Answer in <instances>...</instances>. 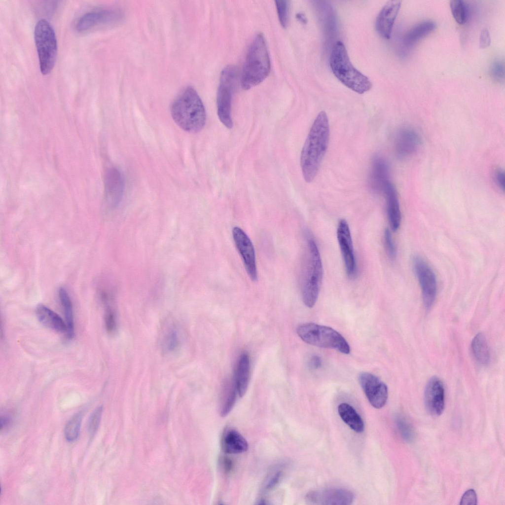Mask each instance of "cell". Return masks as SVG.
<instances>
[{
	"mask_svg": "<svg viewBox=\"0 0 505 505\" xmlns=\"http://www.w3.org/2000/svg\"><path fill=\"white\" fill-rule=\"evenodd\" d=\"M401 4L400 0H389L384 5L377 15L375 27L377 32L382 37L387 39L390 38Z\"/></svg>",
	"mask_w": 505,
	"mask_h": 505,
	"instance_id": "16",
	"label": "cell"
},
{
	"mask_svg": "<svg viewBox=\"0 0 505 505\" xmlns=\"http://www.w3.org/2000/svg\"><path fill=\"white\" fill-rule=\"evenodd\" d=\"M450 6L452 16L457 23L463 25L467 22L469 16V9L465 1L451 0Z\"/></svg>",
	"mask_w": 505,
	"mask_h": 505,
	"instance_id": "28",
	"label": "cell"
},
{
	"mask_svg": "<svg viewBox=\"0 0 505 505\" xmlns=\"http://www.w3.org/2000/svg\"><path fill=\"white\" fill-rule=\"evenodd\" d=\"M336 233L346 274L353 278L357 272L356 261L350 227L345 219L339 220Z\"/></svg>",
	"mask_w": 505,
	"mask_h": 505,
	"instance_id": "12",
	"label": "cell"
},
{
	"mask_svg": "<svg viewBox=\"0 0 505 505\" xmlns=\"http://www.w3.org/2000/svg\"><path fill=\"white\" fill-rule=\"evenodd\" d=\"M389 168L387 162L382 156H376L372 160L369 174L368 183L376 193L384 192L389 180Z\"/></svg>",
	"mask_w": 505,
	"mask_h": 505,
	"instance_id": "18",
	"label": "cell"
},
{
	"mask_svg": "<svg viewBox=\"0 0 505 505\" xmlns=\"http://www.w3.org/2000/svg\"><path fill=\"white\" fill-rule=\"evenodd\" d=\"M491 43L490 33L487 28L483 29L479 35V47L481 48L488 47Z\"/></svg>",
	"mask_w": 505,
	"mask_h": 505,
	"instance_id": "40",
	"label": "cell"
},
{
	"mask_svg": "<svg viewBox=\"0 0 505 505\" xmlns=\"http://www.w3.org/2000/svg\"><path fill=\"white\" fill-rule=\"evenodd\" d=\"M435 27V23L431 20L416 24L407 33L404 39V43L409 46L413 45L433 31Z\"/></svg>",
	"mask_w": 505,
	"mask_h": 505,
	"instance_id": "25",
	"label": "cell"
},
{
	"mask_svg": "<svg viewBox=\"0 0 505 505\" xmlns=\"http://www.w3.org/2000/svg\"><path fill=\"white\" fill-rule=\"evenodd\" d=\"M11 423L10 418L7 416H1L0 417L1 430L7 428Z\"/></svg>",
	"mask_w": 505,
	"mask_h": 505,
	"instance_id": "44",
	"label": "cell"
},
{
	"mask_svg": "<svg viewBox=\"0 0 505 505\" xmlns=\"http://www.w3.org/2000/svg\"><path fill=\"white\" fill-rule=\"evenodd\" d=\"M412 265L420 287L424 305L430 308L437 294V284L435 273L429 264L419 255L413 257Z\"/></svg>",
	"mask_w": 505,
	"mask_h": 505,
	"instance_id": "9",
	"label": "cell"
},
{
	"mask_svg": "<svg viewBox=\"0 0 505 505\" xmlns=\"http://www.w3.org/2000/svg\"><path fill=\"white\" fill-rule=\"evenodd\" d=\"M122 18L121 13L115 9H100L88 12L78 20L76 29L84 31L98 25L117 23Z\"/></svg>",
	"mask_w": 505,
	"mask_h": 505,
	"instance_id": "15",
	"label": "cell"
},
{
	"mask_svg": "<svg viewBox=\"0 0 505 505\" xmlns=\"http://www.w3.org/2000/svg\"><path fill=\"white\" fill-rule=\"evenodd\" d=\"M282 476V472L277 470L270 474L264 482L263 490L268 491L274 488L279 482Z\"/></svg>",
	"mask_w": 505,
	"mask_h": 505,
	"instance_id": "38",
	"label": "cell"
},
{
	"mask_svg": "<svg viewBox=\"0 0 505 505\" xmlns=\"http://www.w3.org/2000/svg\"><path fill=\"white\" fill-rule=\"evenodd\" d=\"M221 445L223 451L230 454L245 452L249 448L245 438L238 431L231 428L224 432Z\"/></svg>",
	"mask_w": 505,
	"mask_h": 505,
	"instance_id": "21",
	"label": "cell"
},
{
	"mask_svg": "<svg viewBox=\"0 0 505 505\" xmlns=\"http://www.w3.org/2000/svg\"><path fill=\"white\" fill-rule=\"evenodd\" d=\"M82 420V414H74L67 422L64 430L66 439L70 442L76 440L79 435Z\"/></svg>",
	"mask_w": 505,
	"mask_h": 505,
	"instance_id": "29",
	"label": "cell"
},
{
	"mask_svg": "<svg viewBox=\"0 0 505 505\" xmlns=\"http://www.w3.org/2000/svg\"><path fill=\"white\" fill-rule=\"evenodd\" d=\"M59 298L63 309L67 325V334L69 338L74 335V322L72 303L66 290L60 288L58 290Z\"/></svg>",
	"mask_w": 505,
	"mask_h": 505,
	"instance_id": "27",
	"label": "cell"
},
{
	"mask_svg": "<svg viewBox=\"0 0 505 505\" xmlns=\"http://www.w3.org/2000/svg\"><path fill=\"white\" fill-rule=\"evenodd\" d=\"M250 369V359L248 355L242 354L237 365L235 380L238 395L243 397L246 394L249 385Z\"/></svg>",
	"mask_w": 505,
	"mask_h": 505,
	"instance_id": "23",
	"label": "cell"
},
{
	"mask_svg": "<svg viewBox=\"0 0 505 505\" xmlns=\"http://www.w3.org/2000/svg\"><path fill=\"white\" fill-rule=\"evenodd\" d=\"M477 501V496L475 491L470 489L463 494L460 504L463 505H476Z\"/></svg>",
	"mask_w": 505,
	"mask_h": 505,
	"instance_id": "39",
	"label": "cell"
},
{
	"mask_svg": "<svg viewBox=\"0 0 505 505\" xmlns=\"http://www.w3.org/2000/svg\"><path fill=\"white\" fill-rule=\"evenodd\" d=\"M105 189L107 202L111 207L116 206L121 200L124 189L123 177L117 169L111 168L107 171Z\"/></svg>",
	"mask_w": 505,
	"mask_h": 505,
	"instance_id": "19",
	"label": "cell"
},
{
	"mask_svg": "<svg viewBox=\"0 0 505 505\" xmlns=\"http://www.w3.org/2000/svg\"><path fill=\"white\" fill-rule=\"evenodd\" d=\"M383 193L386 202V212L391 228L394 231L399 227L401 216L397 190L394 184L389 181L386 185Z\"/></svg>",
	"mask_w": 505,
	"mask_h": 505,
	"instance_id": "20",
	"label": "cell"
},
{
	"mask_svg": "<svg viewBox=\"0 0 505 505\" xmlns=\"http://www.w3.org/2000/svg\"><path fill=\"white\" fill-rule=\"evenodd\" d=\"M102 410V406L98 407L91 414L89 418L88 429L91 435H94L98 428L101 419Z\"/></svg>",
	"mask_w": 505,
	"mask_h": 505,
	"instance_id": "35",
	"label": "cell"
},
{
	"mask_svg": "<svg viewBox=\"0 0 505 505\" xmlns=\"http://www.w3.org/2000/svg\"><path fill=\"white\" fill-rule=\"evenodd\" d=\"M424 402L428 412L438 416L445 407V390L442 381L437 377H432L427 382L424 391Z\"/></svg>",
	"mask_w": 505,
	"mask_h": 505,
	"instance_id": "14",
	"label": "cell"
},
{
	"mask_svg": "<svg viewBox=\"0 0 505 505\" xmlns=\"http://www.w3.org/2000/svg\"><path fill=\"white\" fill-rule=\"evenodd\" d=\"M179 344V337L177 328L174 326L169 327L165 331L162 341L163 350L165 352L175 350Z\"/></svg>",
	"mask_w": 505,
	"mask_h": 505,
	"instance_id": "30",
	"label": "cell"
},
{
	"mask_svg": "<svg viewBox=\"0 0 505 505\" xmlns=\"http://www.w3.org/2000/svg\"><path fill=\"white\" fill-rule=\"evenodd\" d=\"M310 366L314 369H317L320 368L322 365V360L320 357L317 355H314L310 359Z\"/></svg>",
	"mask_w": 505,
	"mask_h": 505,
	"instance_id": "42",
	"label": "cell"
},
{
	"mask_svg": "<svg viewBox=\"0 0 505 505\" xmlns=\"http://www.w3.org/2000/svg\"><path fill=\"white\" fill-rule=\"evenodd\" d=\"M236 67L228 65L221 71L216 98L217 115L220 122L228 129L233 127L231 117L232 94L237 78Z\"/></svg>",
	"mask_w": 505,
	"mask_h": 505,
	"instance_id": "8",
	"label": "cell"
},
{
	"mask_svg": "<svg viewBox=\"0 0 505 505\" xmlns=\"http://www.w3.org/2000/svg\"><path fill=\"white\" fill-rule=\"evenodd\" d=\"M232 236L237 249L242 257L246 270L254 282L257 280V272L254 249L247 234L240 227L232 229Z\"/></svg>",
	"mask_w": 505,
	"mask_h": 505,
	"instance_id": "11",
	"label": "cell"
},
{
	"mask_svg": "<svg viewBox=\"0 0 505 505\" xmlns=\"http://www.w3.org/2000/svg\"><path fill=\"white\" fill-rule=\"evenodd\" d=\"M495 180L497 186L503 191L505 188V174L502 169L498 170L495 174Z\"/></svg>",
	"mask_w": 505,
	"mask_h": 505,
	"instance_id": "41",
	"label": "cell"
},
{
	"mask_svg": "<svg viewBox=\"0 0 505 505\" xmlns=\"http://www.w3.org/2000/svg\"><path fill=\"white\" fill-rule=\"evenodd\" d=\"M34 37L39 63L43 74L53 69L57 55V42L54 30L50 23L44 19L36 23Z\"/></svg>",
	"mask_w": 505,
	"mask_h": 505,
	"instance_id": "7",
	"label": "cell"
},
{
	"mask_svg": "<svg viewBox=\"0 0 505 505\" xmlns=\"http://www.w3.org/2000/svg\"><path fill=\"white\" fill-rule=\"evenodd\" d=\"M306 500L311 504L348 505L352 504L354 495L347 490L326 488L312 491L307 494Z\"/></svg>",
	"mask_w": 505,
	"mask_h": 505,
	"instance_id": "13",
	"label": "cell"
},
{
	"mask_svg": "<svg viewBox=\"0 0 505 505\" xmlns=\"http://www.w3.org/2000/svg\"><path fill=\"white\" fill-rule=\"evenodd\" d=\"M396 424L402 437L409 442L412 441L415 437L413 428L402 417L398 416L396 418Z\"/></svg>",
	"mask_w": 505,
	"mask_h": 505,
	"instance_id": "32",
	"label": "cell"
},
{
	"mask_svg": "<svg viewBox=\"0 0 505 505\" xmlns=\"http://www.w3.org/2000/svg\"><path fill=\"white\" fill-rule=\"evenodd\" d=\"M384 244L387 254L392 260L395 259L397 250L391 231L386 228L384 235Z\"/></svg>",
	"mask_w": 505,
	"mask_h": 505,
	"instance_id": "36",
	"label": "cell"
},
{
	"mask_svg": "<svg viewBox=\"0 0 505 505\" xmlns=\"http://www.w3.org/2000/svg\"><path fill=\"white\" fill-rule=\"evenodd\" d=\"M329 63L334 76L352 90L362 94L372 88V84L369 78L352 64L346 48L341 41L334 42Z\"/></svg>",
	"mask_w": 505,
	"mask_h": 505,
	"instance_id": "5",
	"label": "cell"
},
{
	"mask_svg": "<svg viewBox=\"0 0 505 505\" xmlns=\"http://www.w3.org/2000/svg\"><path fill=\"white\" fill-rule=\"evenodd\" d=\"M323 278V268L320 252L315 240L308 237L302 264L300 286L302 301L313 307L318 298Z\"/></svg>",
	"mask_w": 505,
	"mask_h": 505,
	"instance_id": "3",
	"label": "cell"
},
{
	"mask_svg": "<svg viewBox=\"0 0 505 505\" xmlns=\"http://www.w3.org/2000/svg\"><path fill=\"white\" fill-rule=\"evenodd\" d=\"M221 465L223 469L226 472H230L232 468V462L230 459L227 457H224L222 459Z\"/></svg>",
	"mask_w": 505,
	"mask_h": 505,
	"instance_id": "43",
	"label": "cell"
},
{
	"mask_svg": "<svg viewBox=\"0 0 505 505\" xmlns=\"http://www.w3.org/2000/svg\"><path fill=\"white\" fill-rule=\"evenodd\" d=\"M492 78L498 82H502L505 78V65L501 61L494 62L490 68Z\"/></svg>",
	"mask_w": 505,
	"mask_h": 505,
	"instance_id": "37",
	"label": "cell"
},
{
	"mask_svg": "<svg viewBox=\"0 0 505 505\" xmlns=\"http://www.w3.org/2000/svg\"><path fill=\"white\" fill-rule=\"evenodd\" d=\"M421 144V139L414 129L404 127L397 133L395 140V149L397 156L406 159L413 155Z\"/></svg>",
	"mask_w": 505,
	"mask_h": 505,
	"instance_id": "17",
	"label": "cell"
},
{
	"mask_svg": "<svg viewBox=\"0 0 505 505\" xmlns=\"http://www.w3.org/2000/svg\"><path fill=\"white\" fill-rule=\"evenodd\" d=\"M296 332L299 337L308 344L335 349L344 354L350 353V347L346 340L330 327L306 323L298 325Z\"/></svg>",
	"mask_w": 505,
	"mask_h": 505,
	"instance_id": "6",
	"label": "cell"
},
{
	"mask_svg": "<svg viewBox=\"0 0 505 505\" xmlns=\"http://www.w3.org/2000/svg\"><path fill=\"white\" fill-rule=\"evenodd\" d=\"M237 393L238 391L235 380V382L223 397L220 409V414L222 417L227 416L233 409L236 401Z\"/></svg>",
	"mask_w": 505,
	"mask_h": 505,
	"instance_id": "31",
	"label": "cell"
},
{
	"mask_svg": "<svg viewBox=\"0 0 505 505\" xmlns=\"http://www.w3.org/2000/svg\"><path fill=\"white\" fill-rule=\"evenodd\" d=\"M171 112L175 123L187 132H198L205 125V108L197 92L191 86L180 91L172 105Z\"/></svg>",
	"mask_w": 505,
	"mask_h": 505,
	"instance_id": "2",
	"label": "cell"
},
{
	"mask_svg": "<svg viewBox=\"0 0 505 505\" xmlns=\"http://www.w3.org/2000/svg\"><path fill=\"white\" fill-rule=\"evenodd\" d=\"M36 314L39 321L45 326L60 332L67 331V325L55 312L42 304L38 305Z\"/></svg>",
	"mask_w": 505,
	"mask_h": 505,
	"instance_id": "22",
	"label": "cell"
},
{
	"mask_svg": "<svg viewBox=\"0 0 505 505\" xmlns=\"http://www.w3.org/2000/svg\"><path fill=\"white\" fill-rule=\"evenodd\" d=\"M471 350L476 360L485 365L490 361V351L487 339L482 333L477 334L471 342Z\"/></svg>",
	"mask_w": 505,
	"mask_h": 505,
	"instance_id": "26",
	"label": "cell"
},
{
	"mask_svg": "<svg viewBox=\"0 0 505 505\" xmlns=\"http://www.w3.org/2000/svg\"><path fill=\"white\" fill-rule=\"evenodd\" d=\"M275 5L279 20L282 26L286 28L289 19V6L287 0H275Z\"/></svg>",
	"mask_w": 505,
	"mask_h": 505,
	"instance_id": "33",
	"label": "cell"
},
{
	"mask_svg": "<svg viewBox=\"0 0 505 505\" xmlns=\"http://www.w3.org/2000/svg\"><path fill=\"white\" fill-rule=\"evenodd\" d=\"M271 62L265 38L257 34L247 52L241 78L244 90H249L262 82L268 75Z\"/></svg>",
	"mask_w": 505,
	"mask_h": 505,
	"instance_id": "4",
	"label": "cell"
},
{
	"mask_svg": "<svg viewBox=\"0 0 505 505\" xmlns=\"http://www.w3.org/2000/svg\"><path fill=\"white\" fill-rule=\"evenodd\" d=\"M105 323L106 330L108 333H112L115 330L117 326L116 313L113 309L109 306L106 310Z\"/></svg>",
	"mask_w": 505,
	"mask_h": 505,
	"instance_id": "34",
	"label": "cell"
},
{
	"mask_svg": "<svg viewBox=\"0 0 505 505\" xmlns=\"http://www.w3.org/2000/svg\"><path fill=\"white\" fill-rule=\"evenodd\" d=\"M329 135L327 114L321 111L312 125L301 152L300 166L307 182H312L317 174L328 147Z\"/></svg>",
	"mask_w": 505,
	"mask_h": 505,
	"instance_id": "1",
	"label": "cell"
},
{
	"mask_svg": "<svg viewBox=\"0 0 505 505\" xmlns=\"http://www.w3.org/2000/svg\"><path fill=\"white\" fill-rule=\"evenodd\" d=\"M338 412L341 419L352 430L357 433H361L364 430L363 422L356 410L347 403L338 405Z\"/></svg>",
	"mask_w": 505,
	"mask_h": 505,
	"instance_id": "24",
	"label": "cell"
},
{
	"mask_svg": "<svg viewBox=\"0 0 505 505\" xmlns=\"http://www.w3.org/2000/svg\"><path fill=\"white\" fill-rule=\"evenodd\" d=\"M296 17L298 20H300L303 23H304L306 20L305 17L302 13H298L296 15Z\"/></svg>",
	"mask_w": 505,
	"mask_h": 505,
	"instance_id": "45",
	"label": "cell"
},
{
	"mask_svg": "<svg viewBox=\"0 0 505 505\" xmlns=\"http://www.w3.org/2000/svg\"><path fill=\"white\" fill-rule=\"evenodd\" d=\"M358 379L370 404L378 409L383 407L388 397L386 385L374 374L366 372L361 373Z\"/></svg>",
	"mask_w": 505,
	"mask_h": 505,
	"instance_id": "10",
	"label": "cell"
}]
</instances>
